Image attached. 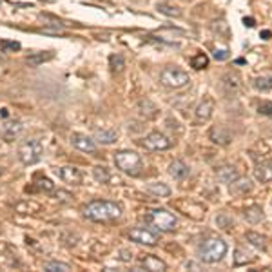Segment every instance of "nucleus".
Returning <instances> with one entry per match:
<instances>
[{
    "mask_svg": "<svg viewBox=\"0 0 272 272\" xmlns=\"http://www.w3.org/2000/svg\"><path fill=\"white\" fill-rule=\"evenodd\" d=\"M140 265H142L145 270H151V272L167 270L165 261H162V259L156 258V256H153V254H143V256H140Z\"/></svg>",
    "mask_w": 272,
    "mask_h": 272,
    "instance_id": "nucleus-13",
    "label": "nucleus"
},
{
    "mask_svg": "<svg viewBox=\"0 0 272 272\" xmlns=\"http://www.w3.org/2000/svg\"><path fill=\"white\" fill-rule=\"evenodd\" d=\"M243 26H245V28H254V26H256V20H254L252 17H245Z\"/></svg>",
    "mask_w": 272,
    "mask_h": 272,
    "instance_id": "nucleus-39",
    "label": "nucleus"
},
{
    "mask_svg": "<svg viewBox=\"0 0 272 272\" xmlns=\"http://www.w3.org/2000/svg\"><path fill=\"white\" fill-rule=\"evenodd\" d=\"M209 66V57H207L205 53H198L194 57L191 58V67L196 69V71H200V69H205Z\"/></svg>",
    "mask_w": 272,
    "mask_h": 272,
    "instance_id": "nucleus-25",
    "label": "nucleus"
},
{
    "mask_svg": "<svg viewBox=\"0 0 272 272\" xmlns=\"http://www.w3.org/2000/svg\"><path fill=\"white\" fill-rule=\"evenodd\" d=\"M156 10L160 11L162 15L165 17H181V11L178 10L176 6H171V4H158Z\"/></svg>",
    "mask_w": 272,
    "mask_h": 272,
    "instance_id": "nucleus-30",
    "label": "nucleus"
},
{
    "mask_svg": "<svg viewBox=\"0 0 272 272\" xmlns=\"http://www.w3.org/2000/svg\"><path fill=\"white\" fill-rule=\"evenodd\" d=\"M169 174H171L174 180H185L189 174H191V169L189 165L181 162V160H174V162L169 165Z\"/></svg>",
    "mask_w": 272,
    "mask_h": 272,
    "instance_id": "nucleus-15",
    "label": "nucleus"
},
{
    "mask_svg": "<svg viewBox=\"0 0 272 272\" xmlns=\"http://www.w3.org/2000/svg\"><path fill=\"white\" fill-rule=\"evenodd\" d=\"M84 214H86V218H87V220H91V221L105 223V221L118 220L120 214H122V207H120L116 201L95 200V201H91L89 205H86V209H84Z\"/></svg>",
    "mask_w": 272,
    "mask_h": 272,
    "instance_id": "nucleus-1",
    "label": "nucleus"
},
{
    "mask_svg": "<svg viewBox=\"0 0 272 272\" xmlns=\"http://www.w3.org/2000/svg\"><path fill=\"white\" fill-rule=\"evenodd\" d=\"M93 176H95V180L98 181V183H109V181H113V176H111L109 169L102 167V165L93 169Z\"/></svg>",
    "mask_w": 272,
    "mask_h": 272,
    "instance_id": "nucleus-24",
    "label": "nucleus"
},
{
    "mask_svg": "<svg viewBox=\"0 0 272 272\" xmlns=\"http://www.w3.org/2000/svg\"><path fill=\"white\" fill-rule=\"evenodd\" d=\"M15 209L19 210V212H28V214H31V212H39L40 205L39 203H35V201H20Z\"/></svg>",
    "mask_w": 272,
    "mask_h": 272,
    "instance_id": "nucleus-31",
    "label": "nucleus"
},
{
    "mask_svg": "<svg viewBox=\"0 0 272 272\" xmlns=\"http://www.w3.org/2000/svg\"><path fill=\"white\" fill-rule=\"evenodd\" d=\"M185 268H194V270H200V265H196V263H192V261H187L185 263Z\"/></svg>",
    "mask_w": 272,
    "mask_h": 272,
    "instance_id": "nucleus-41",
    "label": "nucleus"
},
{
    "mask_svg": "<svg viewBox=\"0 0 272 272\" xmlns=\"http://www.w3.org/2000/svg\"><path fill=\"white\" fill-rule=\"evenodd\" d=\"M227 250H229V247L221 238H207L198 245V258L203 263L212 265V263L221 261Z\"/></svg>",
    "mask_w": 272,
    "mask_h": 272,
    "instance_id": "nucleus-2",
    "label": "nucleus"
},
{
    "mask_svg": "<svg viewBox=\"0 0 272 272\" xmlns=\"http://www.w3.org/2000/svg\"><path fill=\"white\" fill-rule=\"evenodd\" d=\"M259 37H261L263 40H270V37H272V33L268 31V29H263L261 33H259Z\"/></svg>",
    "mask_w": 272,
    "mask_h": 272,
    "instance_id": "nucleus-40",
    "label": "nucleus"
},
{
    "mask_svg": "<svg viewBox=\"0 0 272 272\" xmlns=\"http://www.w3.org/2000/svg\"><path fill=\"white\" fill-rule=\"evenodd\" d=\"M254 178L261 183H268L272 181V163H259L258 167L254 169Z\"/></svg>",
    "mask_w": 272,
    "mask_h": 272,
    "instance_id": "nucleus-18",
    "label": "nucleus"
},
{
    "mask_svg": "<svg viewBox=\"0 0 272 272\" xmlns=\"http://www.w3.org/2000/svg\"><path fill=\"white\" fill-rule=\"evenodd\" d=\"M57 174L60 176V180H64L66 183H71V185H80V183H82V172H80V169L71 167V165L57 169Z\"/></svg>",
    "mask_w": 272,
    "mask_h": 272,
    "instance_id": "nucleus-11",
    "label": "nucleus"
},
{
    "mask_svg": "<svg viewBox=\"0 0 272 272\" xmlns=\"http://www.w3.org/2000/svg\"><path fill=\"white\" fill-rule=\"evenodd\" d=\"M160 82L165 87L180 89V87H185L191 82V77H189V73L181 71L178 67H165L162 71V75H160Z\"/></svg>",
    "mask_w": 272,
    "mask_h": 272,
    "instance_id": "nucleus-6",
    "label": "nucleus"
},
{
    "mask_svg": "<svg viewBox=\"0 0 272 272\" xmlns=\"http://www.w3.org/2000/svg\"><path fill=\"white\" fill-rule=\"evenodd\" d=\"M210 138H212V142L220 143V145H229L232 136H230V133L225 129V127L218 125V127H212V131H210Z\"/></svg>",
    "mask_w": 272,
    "mask_h": 272,
    "instance_id": "nucleus-17",
    "label": "nucleus"
},
{
    "mask_svg": "<svg viewBox=\"0 0 272 272\" xmlns=\"http://www.w3.org/2000/svg\"><path fill=\"white\" fill-rule=\"evenodd\" d=\"M142 145L145 149H149V151H165V149L171 147L172 142L165 136V134L154 131V133H149L147 136L143 138Z\"/></svg>",
    "mask_w": 272,
    "mask_h": 272,
    "instance_id": "nucleus-7",
    "label": "nucleus"
},
{
    "mask_svg": "<svg viewBox=\"0 0 272 272\" xmlns=\"http://www.w3.org/2000/svg\"><path fill=\"white\" fill-rule=\"evenodd\" d=\"M113 160H115L116 169H120L125 174H129V176H140L142 174L143 162L138 153H134V151H116Z\"/></svg>",
    "mask_w": 272,
    "mask_h": 272,
    "instance_id": "nucleus-3",
    "label": "nucleus"
},
{
    "mask_svg": "<svg viewBox=\"0 0 272 272\" xmlns=\"http://www.w3.org/2000/svg\"><path fill=\"white\" fill-rule=\"evenodd\" d=\"M44 147L39 140H28L19 147V158L24 165H35L42 160Z\"/></svg>",
    "mask_w": 272,
    "mask_h": 272,
    "instance_id": "nucleus-5",
    "label": "nucleus"
},
{
    "mask_svg": "<svg viewBox=\"0 0 272 272\" xmlns=\"http://www.w3.org/2000/svg\"><path fill=\"white\" fill-rule=\"evenodd\" d=\"M39 187L42 189V191H46V192H53V191H55V183H53L49 178H42V180L39 181Z\"/></svg>",
    "mask_w": 272,
    "mask_h": 272,
    "instance_id": "nucleus-37",
    "label": "nucleus"
},
{
    "mask_svg": "<svg viewBox=\"0 0 272 272\" xmlns=\"http://www.w3.org/2000/svg\"><path fill=\"white\" fill-rule=\"evenodd\" d=\"M258 113L263 116H272V102H259L258 104Z\"/></svg>",
    "mask_w": 272,
    "mask_h": 272,
    "instance_id": "nucleus-36",
    "label": "nucleus"
},
{
    "mask_svg": "<svg viewBox=\"0 0 272 272\" xmlns=\"http://www.w3.org/2000/svg\"><path fill=\"white\" fill-rule=\"evenodd\" d=\"M51 58H53V53H46V55H44V53H40V55H33V57H29L26 62H28L31 67H39L42 62H48V60H51Z\"/></svg>",
    "mask_w": 272,
    "mask_h": 272,
    "instance_id": "nucleus-29",
    "label": "nucleus"
},
{
    "mask_svg": "<svg viewBox=\"0 0 272 272\" xmlns=\"http://www.w3.org/2000/svg\"><path fill=\"white\" fill-rule=\"evenodd\" d=\"M0 49H2V53H15L20 49V44L11 42V40H0Z\"/></svg>",
    "mask_w": 272,
    "mask_h": 272,
    "instance_id": "nucleus-34",
    "label": "nucleus"
},
{
    "mask_svg": "<svg viewBox=\"0 0 272 272\" xmlns=\"http://www.w3.org/2000/svg\"><path fill=\"white\" fill-rule=\"evenodd\" d=\"M44 270L48 272H69L71 270V265H67V263L62 261H49L44 265Z\"/></svg>",
    "mask_w": 272,
    "mask_h": 272,
    "instance_id": "nucleus-28",
    "label": "nucleus"
},
{
    "mask_svg": "<svg viewBox=\"0 0 272 272\" xmlns=\"http://www.w3.org/2000/svg\"><path fill=\"white\" fill-rule=\"evenodd\" d=\"M245 238H247L248 243L254 245L256 248H261V250H265V248H267V238H265L263 234L254 232V230H248V232L245 234Z\"/></svg>",
    "mask_w": 272,
    "mask_h": 272,
    "instance_id": "nucleus-22",
    "label": "nucleus"
},
{
    "mask_svg": "<svg viewBox=\"0 0 272 272\" xmlns=\"http://www.w3.org/2000/svg\"><path fill=\"white\" fill-rule=\"evenodd\" d=\"M109 62H111V67H113V71H122L125 67L124 57H120V55H111Z\"/></svg>",
    "mask_w": 272,
    "mask_h": 272,
    "instance_id": "nucleus-35",
    "label": "nucleus"
},
{
    "mask_svg": "<svg viewBox=\"0 0 272 272\" xmlns=\"http://www.w3.org/2000/svg\"><path fill=\"white\" fill-rule=\"evenodd\" d=\"M238 176H239L238 169L232 167V165H223V167L216 169V178H218L221 183H227V185H229L230 181L236 180Z\"/></svg>",
    "mask_w": 272,
    "mask_h": 272,
    "instance_id": "nucleus-16",
    "label": "nucleus"
},
{
    "mask_svg": "<svg viewBox=\"0 0 272 272\" xmlns=\"http://www.w3.org/2000/svg\"><path fill=\"white\" fill-rule=\"evenodd\" d=\"M145 221H149L153 227H156V229L162 230V232H172L178 225L176 216L171 214V212L165 209H156V210L147 212V214H145Z\"/></svg>",
    "mask_w": 272,
    "mask_h": 272,
    "instance_id": "nucleus-4",
    "label": "nucleus"
},
{
    "mask_svg": "<svg viewBox=\"0 0 272 272\" xmlns=\"http://www.w3.org/2000/svg\"><path fill=\"white\" fill-rule=\"evenodd\" d=\"M221 87H223L227 96L238 95L239 87H241V78H239L238 73H227V75L221 78Z\"/></svg>",
    "mask_w": 272,
    "mask_h": 272,
    "instance_id": "nucleus-10",
    "label": "nucleus"
},
{
    "mask_svg": "<svg viewBox=\"0 0 272 272\" xmlns=\"http://www.w3.org/2000/svg\"><path fill=\"white\" fill-rule=\"evenodd\" d=\"M212 111H214V100L212 98H203V102H200L198 107H196V120L198 122H207L212 116Z\"/></svg>",
    "mask_w": 272,
    "mask_h": 272,
    "instance_id": "nucleus-14",
    "label": "nucleus"
},
{
    "mask_svg": "<svg viewBox=\"0 0 272 272\" xmlns=\"http://www.w3.org/2000/svg\"><path fill=\"white\" fill-rule=\"evenodd\" d=\"M147 192L158 196V198H167V196H171V189H169L165 183H160V181L149 183V185H147Z\"/></svg>",
    "mask_w": 272,
    "mask_h": 272,
    "instance_id": "nucleus-23",
    "label": "nucleus"
},
{
    "mask_svg": "<svg viewBox=\"0 0 272 272\" xmlns=\"http://www.w3.org/2000/svg\"><path fill=\"white\" fill-rule=\"evenodd\" d=\"M71 143L73 147L82 151V153H95L96 151V142L93 138H89L87 134L82 133H73L71 134Z\"/></svg>",
    "mask_w": 272,
    "mask_h": 272,
    "instance_id": "nucleus-9",
    "label": "nucleus"
},
{
    "mask_svg": "<svg viewBox=\"0 0 272 272\" xmlns=\"http://www.w3.org/2000/svg\"><path fill=\"white\" fill-rule=\"evenodd\" d=\"M245 220L248 221V223H259V221L265 218V214H263V209L259 205H250L245 209L243 212Z\"/></svg>",
    "mask_w": 272,
    "mask_h": 272,
    "instance_id": "nucleus-20",
    "label": "nucleus"
},
{
    "mask_svg": "<svg viewBox=\"0 0 272 272\" xmlns=\"http://www.w3.org/2000/svg\"><path fill=\"white\" fill-rule=\"evenodd\" d=\"M71 198H73V196L69 194V192H66V191H58L57 192V200H60V201H69Z\"/></svg>",
    "mask_w": 272,
    "mask_h": 272,
    "instance_id": "nucleus-38",
    "label": "nucleus"
},
{
    "mask_svg": "<svg viewBox=\"0 0 272 272\" xmlns=\"http://www.w3.org/2000/svg\"><path fill=\"white\" fill-rule=\"evenodd\" d=\"M250 191H252V181L248 180L247 176H238L236 180L229 183V192L234 196H243Z\"/></svg>",
    "mask_w": 272,
    "mask_h": 272,
    "instance_id": "nucleus-12",
    "label": "nucleus"
},
{
    "mask_svg": "<svg viewBox=\"0 0 272 272\" xmlns=\"http://www.w3.org/2000/svg\"><path fill=\"white\" fill-rule=\"evenodd\" d=\"M22 129H24V127H22L20 122H10V124L4 125L2 134H4V138L8 140V142H11V140H15L20 133H22Z\"/></svg>",
    "mask_w": 272,
    "mask_h": 272,
    "instance_id": "nucleus-21",
    "label": "nucleus"
},
{
    "mask_svg": "<svg viewBox=\"0 0 272 272\" xmlns=\"http://www.w3.org/2000/svg\"><path fill=\"white\" fill-rule=\"evenodd\" d=\"M216 225L223 230H230V227L234 225V220L229 214H220L218 218H216Z\"/></svg>",
    "mask_w": 272,
    "mask_h": 272,
    "instance_id": "nucleus-33",
    "label": "nucleus"
},
{
    "mask_svg": "<svg viewBox=\"0 0 272 272\" xmlns=\"http://www.w3.org/2000/svg\"><path fill=\"white\" fill-rule=\"evenodd\" d=\"M212 57H214V60H218V62H225V60H229L230 57V51L227 46H214V49H212Z\"/></svg>",
    "mask_w": 272,
    "mask_h": 272,
    "instance_id": "nucleus-27",
    "label": "nucleus"
},
{
    "mask_svg": "<svg viewBox=\"0 0 272 272\" xmlns=\"http://www.w3.org/2000/svg\"><path fill=\"white\" fill-rule=\"evenodd\" d=\"M252 259L254 258L247 252V250L238 248V250H236V256H234V265H247V263H250Z\"/></svg>",
    "mask_w": 272,
    "mask_h": 272,
    "instance_id": "nucleus-32",
    "label": "nucleus"
},
{
    "mask_svg": "<svg viewBox=\"0 0 272 272\" xmlns=\"http://www.w3.org/2000/svg\"><path fill=\"white\" fill-rule=\"evenodd\" d=\"M0 174H2V171H0Z\"/></svg>",
    "mask_w": 272,
    "mask_h": 272,
    "instance_id": "nucleus-42",
    "label": "nucleus"
},
{
    "mask_svg": "<svg viewBox=\"0 0 272 272\" xmlns=\"http://www.w3.org/2000/svg\"><path fill=\"white\" fill-rule=\"evenodd\" d=\"M252 86L258 91H263V93H265V91H270L272 89V77L270 75H265V77L254 78Z\"/></svg>",
    "mask_w": 272,
    "mask_h": 272,
    "instance_id": "nucleus-26",
    "label": "nucleus"
},
{
    "mask_svg": "<svg viewBox=\"0 0 272 272\" xmlns=\"http://www.w3.org/2000/svg\"><path fill=\"white\" fill-rule=\"evenodd\" d=\"M129 238L133 241L140 245H149V247H153V245L158 243V234L153 232V230L145 229V227H136L129 232Z\"/></svg>",
    "mask_w": 272,
    "mask_h": 272,
    "instance_id": "nucleus-8",
    "label": "nucleus"
},
{
    "mask_svg": "<svg viewBox=\"0 0 272 272\" xmlns=\"http://www.w3.org/2000/svg\"><path fill=\"white\" fill-rule=\"evenodd\" d=\"M116 140H118V133H116V131L96 129V133H95V142L104 143V145H111V143H115Z\"/></svg>",
    "mask_w": 272,
    "mask_h": 272,
    "instance_id": "nucleus-19",
    "label": "nucleus"
}]
</instances>
